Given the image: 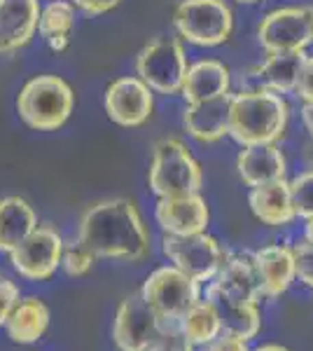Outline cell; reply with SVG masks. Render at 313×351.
I'll return each instance as SVG.
<instances>
[{
	"mask_svg": "<svg viewBox=\"0 0 313 351\" xmlns=\"http://www.w3.org/2000/svg\"><path fill=\"white\" fill-rule=\"evenodd\" d=\"M49 328V309L42 300L24 298L5 321L8 337L16 344H36Z\"/></svg>",
	"mask_w": 313,
	"mask_h": 351,
	"instance_id": "cell-23",
	"label": "cell"
},
{
	"mask_svg": "<svg viewBox=\"0 0 313 351\" xmlns=\"http://www.w3.org/2000/svg\"><path fill=\"white\" fill-rule=\"evenodd\" d=\"M236 3H241V5H255V3H260V0H236Z\"/></svg>",
	"mask_w": 313,
	"mask_h": 351,
	"instance_id": "cell-39",
	"label": "cell"
},
{
	"mask_svg": "<svg viewBox=\"0 0 313 351\" xmlns=\"http://www.w3.org/2000/svg\"><path fill=\"white\" fill-rule=\"evenodd\" d=\"M19 300H21L19 286H16L12 279L0 274V326H5V321L12 314V309L16 307Z\"/></svg>",
	"mask_w": 313,
	"mask_h": 351,
	"instance_id": "cell-31",
	"label": "cell"
},
{
	"mask_svg": "<svg viewBox=\"0 0 313 351\" xmlns=\"http://www.w3.org/2000/svg\"><path fill=\"white\" fill-rule=\"evenodd\" d=\"M103 106L119 127H140L155 112V94L138 75H124L108 84Z\"/></svg>",
	"mask_w": 313,
	"mask_h": 351,
	"instance_id": "cell-12",
	"label": "cell"
},
{
	"mask_svg": "<svg viewBox=\"0 0 313 351\" xmlns=\"http://www.w3.org/2000/svg\"><path fill=\"white\" fill-rule=\"evenodd\" d=\"M253 263L260 279L262 298H281L297 279L292 246L271 243V246L258 248L253 253Z\"/></svg>",
	"mask_w": 313,
	"mask_h": 351,
	"instance_id": "cell-17",
	"label": "cell"
},
{
	"mask_svg": "<svg viewBox=\"0 0 313 351\" xmlns=\"http://www.w3.org/2000/svg\"><path fill=\"white\" fill-rule=\"evenodd\" d=\"M96 263V256L84 246L79 239L64 241V253H61V267L68 276H84L89 274Z\"/></svg>",
	"mask_w": 313,
	"mask_h": 351,
	"instance_id": "cell-27",
	"label": "cell"
},
{
	"mask_svg": "<svg viewBox=\"0 0 313 351\" xmlns=\"http://www.w3.org/2000/svg\"><path fill=\"white\" fill-rule=\"evenodd\" d=\"M236 171H238V178H241L248 188H258V185H266V183H274V180L286 178L288 160L276 143L248 145V148H243L238 152Z\"/></svg>",
	"mask_w": 313,
	"mask_h": 351,
	"instance_id": "cell-18",
	"label": "cell"
},
{
	"mask_svg": "<svg viewBox=\"0 0 313 351\" xmlns=\"http://www.w3.org/2000/svg\"><path fill=\"white\" fill-rule=\"evenodd\" d=\"M304 52H271L260 66L253 68V80L276 94H295Z\"/></svg>",
	"mask_w": 313,
	"mask_h": 351,
	"instance_id": "cell-22",
	"label": "cell"
},
{
	"mask_svg": "<svg viewBox=\"0 0 313 351\" xmlns=\"http://www.w3.org/2000/svg\"><path fill=\"white\" fill-rule=\"evenodd\" d=\"M173 26L183 40L197 47H218L231 38L234 14L225 0H180L173 10Z\"/></svg>",
	"mask_w": 313,
	"mask_h": 351,
	"instance_id": "cell-5",
	"label": "cell"
},
{
	"mask_svg": "<svg viewBox=\"0 0 313 351\" xmlns=\"http://www.w3.org/2000/svg\"><path fill=\"white\" fill-rule=\"evenodd\" d=\"M210 284L218 286L220 291L229 293L238 300H248V302L260 304L262 288L258 271H255L253 253H234L227 256L225 265L220 267L218 274L210 279Z\"/></svg>",
	"mask_w": 313,
	"mask_h": 351,
	"instance_id": "cell-21",
	"label": "cell"
},
{
	"mask_svg": "<svg viewBox=\"0 0 313 351\" xmlns=\"http://www.w3.org/2000/svg\"><path fill=\"white\" fill-rule=\"evenodd\" d=\"M201 351H250L248 349V342L231 332H225L222 330L218 337H213L210 342H206L203 347H199Z\"/></svg>",
	"mask_w": 313,
	"mask_h": 351,
	"instance_id": "cell-32",
	"label": "cell"
},
{
	"mask_svg": "<svg viewBox=\"0 0 313 351\" xmlns=\"http://www.w3.org/2000/svg\"><path fill=\"white\" fill-rule=\"evenodd\" d=\"M292 256H295V271H297V279L304 286L313 288V241H306V239L295 241Z\"/></svg>",
	"mask_w": 313,
	"mask_h": 351,
	"instance_id": "cell-30",
	"label": "cell"
},
{
	"mask_svg": "<svg viewBox=\"0 0 313 351\" xmlns=\"http://www.w3.org/2000/svg\"><path fill=\"white\" fill-rule=\"evenodd\" d=\"M140 295L164 324H178L185 311L201 300V284L173 265H164L147 274Z\"/></svg>",
	"mask_w": 313,
	"mask_h": 351,
	"instance_id": "cell-6",
	"label": "cell"
},
{
	"mask_svg": "<svg viewBox=\"0 0 313 351\" xmlns=\"http://www.w3.org/2000/svg\"><path fill=\"white\" fill-rule=\"evenodd\" d=\"M77 239L96 258L122 263H140L152 248L138 206L124 197L92 204L79 218Z\"/></svg>",
	"mask_w": 313,
	"mask_h": 351,
	"instance_id": "cell-1",
	"label": "cell"
},
{
	"mask_svg": "<svg viewBox=\"0 0 313 351\" xmlns=\"http://www.w3.org/2000/svg\"><path fill=\"white\" fill-rule=\"evenodd\" d=\"M64 237L52 225H38L10 256L16 274L26 281H47L61 267Z\"/></svg>",
	"mask_w": 313,
	"mask_h": 351,
	"instance_id": "cell-10",
	"label": "cell"
},
{
	"mask_svg": "<svg viewBox=\"0 0 313 351\" xmlns=\"http://www.w3.org/2000/svg\"><path fill=\"white\" fill-rule=\"evenodd\" d=\"M155 218L164 234H199L206 232L210 211L201 195H180V197H164L157 202Z\"/></svg>",
	"mask_w": 313,
	"mask_h": 351,
	"instance_id": "cell-13",
	"label": "cell"
},
{
	"mask_svg": "<svg viewBox=\"0 0 313 351\" xmlns=\"http://www.w3.org/2000/svg\"><path fill=\"white\" fill-rule=\"evenodd\" d=\"M187 68V54L178 38H157L136 56V75L157 94H180Z\"/></svg>",
	"mask_w": 313,
	"mask_h": 351,
	"instance_id": "cell-7",
	"label": "cell"
},
{
	"mask_svg": "<svg viewBox=\"0 0 313 351\" xmlns=\"http://www.w3.org/2000/svg\"><path fill=\"white\" fill-rule=\"evenodd\" d=\"M162 328V319L145 302L140 291L119 302L112 321V342L119 351H147Z\"/></svg>",
	"mask_w": 313,
	"mask_h": 351,
	"instance_id": "cell-11",
	"label": "cell"
},
{
	"mask_svg": "<svg viewBox=\"0 0 313 351\" xmlns=\"http://www.w3.org/2000/svg\"><path fill=\"white\" fill-rule=\"evenodd\" d=\"M147 351H195V344L187 339L178 324H164L159 328V335L150 344Z\"/></svg>",
	"mask_w": 313,
	"mask_h": 351,
	"instance_id": "cell-29",
	"label": "cell"
},
{
	"mask_svg": "<svg viewBox=\"0 0 313 351\" xmlns=\"http://www.w3.org/2000/svg\"><path fill=\"white\" fill-rule=\"evenodd\" d=\"M229 110L231 92L215 96V99L187 104L183 112L185 132L199 143H215V141L229 136Z\"/></svg>",
	"mask_w": 313,
	"mask_h": 351,
	"instance_id": "cell-15",
	"label": "cell"
},
{
	"mask_svg": "<svg viewBox=\"0 0 313 351\" xmlns=\"http://www.w3.org/2000/svg\"><path fill=\"white\" fill-rule=\"evenodd\" d=\"M147 183L159 199L164 197L197 195L203 188L201 164L195 160L190 148L178 138L159 141L152 150Z\"/></svg>",
	"mask_w": 313,
	"mask_h": 351,
	"instance_id": "cell-4",
	"label": "cell"
},
{
	"mask_svg": "<svg viewBox=\"0 0 313 351\" xmlns=\"http://www.w3.org/2000/svg\"><path fill=\"white\" fill-rule=\"evenodd\" d=\"M290 108L283 94L258 87L231 94L229 136L241 148L278 143L286 136Z\"/></svg>",
	"mask_w": 313,
	"mask_h": 351,
	"instance_id": "cell-2",
	"label": "cell"
},
{
	"mask_svg": "<svg viewBox=\"0 0 313 351\" xmlns=\"http://www.w3.org/2000/svg\"><path fill=\"white\" fill-rule=\"evenodd\" d=\"M231 92V73L218 59H201L187 68V75L183 82V99L187 104L197 101L215 99V96Z\"/></svg>",
	"mask_w": 313,
	"mask_h": 351,
	"instance_id": "cell-20",
	"label": "cell"
},
{
	"mask_svg": "<svg viewBox=\"0 0 313 351\" xmlns=\"http://www.w3.org/2000/svg\"><path fill=\"white\" fill-rule=\"evenodd\" d=\"M295 96L301 101H313V54H306L304 64L299 68V77L295 84Z\"/></svg>",
	"mask_w": 313,
	"mask_h": 351,
	"instance_id": "cell-33",
	"label": "cell"
},
{
	"mask_svg": "<svg viewBox=\"0 0 313 351\" xmlns=\"http://www.w3.org/2000/svg\"><path fill=\"white\" fill-rule=\"evenodd\" d=\"M178 326L195 347H203V344L210 342V339L218 337L222 332L218 311L213 309V304L203 295L197 304H192V307L185 311L183 319L178 321Z\"/></svg>",
	"mask_w": 313,
	"mask_h": 351,
	"instance_id": "cell-26",
	"label": "cell"
},
{
	"mask_svg": "<svg viewBox=\"0 0 313 351\" xmlns=\"http://www.w3.org/2000/svg\"><path fill=\"white\" fill-rule=\"evenodd\" d=\"M203 298H206L208 302L213 304V309L218 311L220 326L225 332H231V335L246 339V342L258 337V332L262 328V314L255 302L229 295V293L220 291V288L213 286L210 281L206 286Z\"/></svg>",
	"mask_w": 313,
	"mask_h": 351,
	"instance_id": "cell-16",
	"label": "cell"
},
{
	"mask_svg": "<svg viewBox=\"0 0 313 351\" xmlns=\"http://www.w3.org/2000/svg\"><path fill=\"white\" fill-rule=\"evenodd\" d=\"M75 8L84 10L87 14H105L110 10H115L122 0H71Z\"/></svg>",
	"mask_w": 313,
	"mask_h": 351,
	"instance_id": "cell-34",
	"label": "cell"
},
{
	"mask_svg": "<svg viewBox=\"0 0 313 351\" xmlns=\"http://www.w3.org/2000/svg\"><path fill=\"white\" fill-rule=\"evenodd\" d=\"M162 251L168 258V263L187 276H192L199 284H206L220 271L229 253L220 246L215 237L199 232V234H164Z\"/></svg>",
	"mask_w": 313,
	"mask_h": 351,
	"instance_id": "cell-8",
	"label": "cell"
},
{
	"mask_svg": "<svg viewBox=\"0 0 313 351\" xmlns=\"http://www.w3.org/2000/svg\"><path fill=\"white\" fill-rule=\"evenodd\" d=\"M40 0H0V54L19 52L38 33Z\"/></svg>",
	"mask_w": 313,
	"mask_h": 351,
	"instance_id": "cell-14",
	"label": "cell"
},
{
	"mask_svg": "<svg viewBox=\"0 0 313 351\" xmlns=\"http://www.w3.org/2000/svg\"><path fill=\"white\" fill-rule=\"evenodd\" d=\"M301 122H304L306 132L313 141V101H304V106H301Z\"/></svg>",
	"mask_w": 313,
	"mask_h": 351,
	"instance_id": "cell-35",
	"label": "cell"
},
{
	"mask_svg": "<svg viewBox=\"0 0 313 351\" xmlns=\"http://www.w3.org/2000/svg\"><path fill=\"white\" fill-rule=\"evenodd\" d=\"M290 197H292L295 216L301 220L313 218V169L290 180Z\"/></svg>",
	"mask_w": 313,
	"mask_h": 351,
	"instance_id": "cell-28",
	"label": "cell"
},
{
	"mask_svg": "<svg viewBox=\"0 0 313 351\" xmlns=\"http://www.w3.org/2000/svg\"><path fill=\"white\" fill-rule=\"evenodd\" d=\"M255 351H290V349L281 347V344H262V347H258Z\"/></svg>",
	"mask_w": 313,
	"mask_h": 351,
	"instance_id": "cell-37",
	"label": "cell"
},
{
	"mask_svg": "<svg viewBox=\"0 0 313 351\" xmlns=\"http://www.w3.org/2000/svg\"><path fill=\"white\" fill-rule=\"evenodd\" d=\"M306 164H309V167L313 169V143L309 145V148H306Z\"/></svg>",
	"mask_w": 313,
	"mask_h": 351,
	"instance_id": "cell-38",
	"label": "cell"
},
{
	"mask_svg": "<svg viewBox=\"0 0 313 351\" xmlns=\"http://www.w3.org/2000/svg\"><path fill=\"white\" fill-rule=\"evenodd\" d=\"M304 239L313 241V218L306 220V225H304Z\"/></svg>",
	"mask_w": 313,
	"mask_h": 351,
	"instance_id": "cell-36",
	"label": "cell"
},
{
	"mask_svg": "<svg viewBox=\"0 0 313 351\" xmlns=\"http://www.w3.org/2000/svg\"><path fill=\"white\" fill-rule=\"evenodd\" d=\"M75 108V92L59 75H36L31 77L19 96L16 112L26 127L36 132H56L71 120Z\"/></svg>",
	"mask_w": 313,
	"mask_h": 351,
	"instance_id": "cell-3",
	"label": "cell"
},
{
	"mask_svg": "<svg viewBox=\"0 0 313 351\" xmlns=\"http://www.w3.org/2000/svg\"><path fill=\"white\" fill-rule=\"evenodd\" d=\"M248 204L253 216L269 228H286L297 218L292 208V197H290V183L286 178L250 188Z\"/></svg>",
	"mask_w": 313,
	"mask_h": 351,
	"instance_id": "cell-19",
	"label": "cell"
},
{
	"mask_svg": "<svg viewBox=\"0 0 313 351\" xmlns=\"http://www.w3.org/2000/svg\"><path fill=\"white\" fill-rule=\"evenodd\" d=\"M38 228L33 206L21 197L0 199V253H12Z\"/></svg>",
	"mask_w": 313,
	"mask_h": 351,
	"instance_id": "cell-24",
	"label": "cell"
},
{
	"mask_svg": "<svg viewBox=\"0 0 313 351\" xmlns=\"http://www.w3.org/2000/svg\"><path fill=\"white\" fill-rule=\"evenodd\" d=\"M75 28V5L71 0H49L40 8L38 33L52 52H66Z\"/></svg>",
	"mask_w": 313,
	"mask_h": 351,
	"instance_id": "cell-25",
	"label": "cell"
},
{
	"mask_svg": "<svg viewBox=\"0 0 313 351\" xmlns=\"http://www.w3.org/2000/svg\"><path fill=\"white\" fill-rule=\"evenodd\" d=\"M258 40L266 54L304 52L313 45V5H290L269 12L258 26Z\"/></svg>",
	"mask_w": 313,
	"mask_h": 351,
	"instance_id": "cell-9",
	"label": "cell"
}]
</instances>
